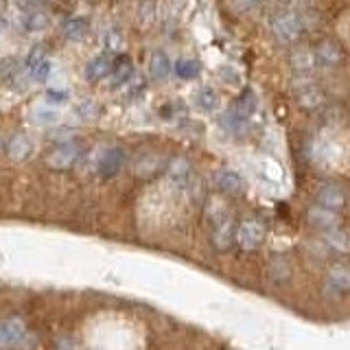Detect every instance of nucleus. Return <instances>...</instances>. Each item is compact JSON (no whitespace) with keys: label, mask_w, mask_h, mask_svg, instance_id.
Here are the masks:
<instances>
[{"label":"nucleus","mask_w":350,"mask_h":350,"mask_svg":"<svg viewBox=\"0 0 350 350\" xmlns=\"http://www.w3.org/2000/svg\"><path fill=\"white\" fill-rule=\"evenodd\" d=\"M33 337L20 317H5L0 320V346L3 348H29Z\"/></svg>","instance_id":"1"},{"label":"nucleus","mask_w":350,"mask_h":350,"mask_svg":"<svg viewBox=\"0 0 350 350\" xmlns=\"http://www.w3.org/2000/svg\"><path fill=\"white\" fill-rule=\"evenodd\" d=\"M81 153H83V147H81V142H77V140H66L62 142V145L55 147L51 153H49V167L51 169H57V171H66V169H72L77 162H79L81 158Z\"/></svg>","instance_id":"2"},{"label":"nucleus","mask_w":350,"mask_h":350,"mask_svg":"<svg viewBox=\"0 0 350 350\" xmlns=\"http://www.w3.org/2000/svg\"><path fill=\"white\" fill-rule=\"evenodd\" d=\"M265 239V224L258 219H245L237 226V245L243 252H254Z\"/></svg>","instance_id":"3"},{"label":"nucleus","mask_w":350,"mask_h":350,"mask_svg":"<svg viewBox=\"0 0 350 350\" xmlns=\"http://www.w3.org/2000/svg\"><path fill=\"white\" fill-rule=\"evenodd\" d=\"M324 293L331 295V298H339V295L350 293V265L339 262V265H333L326 271Z\"/></svg>","instance_id":"4"},{"label":"nucleus","mask_w":350,"mask_h":350,"mask_svg":"<svg viewBox=\"0 0 350 350\" xmlns=\"http://www.w3.org/2000/svg\"><path fill=\"white\" fill-rule=\"evenodd\" d=\"M167 178L178 186L180 191H191L195 186V171H193V164L186 160V158H173L167 164Z\"/></svg>","instance_id":"5"},{"label":"nucleus","mask_w":350,"mask_h":350,"mask_svg":"<svg viewBox=\"0 0 350 350\" xmlns=\"http://www.w3.org/2000/svg\"><path fill=\"white\" fill-rule=\"evenodd\" d=\"M125 160L127 156L120 147H107L96 160V173L105 180L114 178V175L125 167Z\"/></svg>","instance_id":"6"},{"label":"nucleus","mask_w":350,"mask_h":350,"mask_svg":"<svg viewBox=\"0 0 350 350\" xmlns=\"http://www.w3.org/2000/svg\"><path fill=\"white\" fill-rule=\"evenodd\" d=\"M317 204L331 211H342L348 202V191L339 182H326L317 189Z\"/></svg>","instance_id":"7"},{"label":"nucleus","mask_w":350,"mask_h":350,"mask_svg":"<svg viewBox=\"0 0 350 350\" xmlns=\"http://www.w3.org/2000/svg\"><path fill=\"white\" fill-rule=\"evenodd\" d=\"M271 31H273V36H276L280 42L289 44L293 40H298L300 31H302V22H300V18L295 16V14H280V16L273 18Z\"/></svg>","instance_id":"8"},{"label":"nucleus","mask_w":350,"mask_h":350,"mask_svg":"<svg viewBox=\"0 0 350 350\" xmlns=\"http://www.w3.org/2000/svg\"><path fill=\"white\" fill-rule=\"evenodd\" d=\"M265 278L273 287H282L291 278V262L284 254H271L265 265Z\"/></svg>","instance_id":"9"},{"label":"nucleus","mask_w":350,"mask_h":350,"mask_svg":"<svg viewBox=\"0 0 350 350\" xmlns=\"http://www.w3.org/2000/svg\"><path fill=\"white\" fill-rule=\"evenodd\" d=\"M213 182L219 191H221L224 195H230V197H237L245 191V182L243 178L232 171V169H219L215 175H213Z\"/></svg>","instance_id":"10"},{"label":"nucleus","mask_w":350,"mask_h":350,"mask_svg":"<svg viewBox=\"0 0 350 350\" xmlns=\"http://www.w3.org/2000/svg\"><path fill=\"white\" fill-rule=\"evenodd\" d=\"M211 241H213V247L219 252H226L232 247V243L237 241V226L232 224V219L211 228Z\"/></svg>","instance_id":"11"},{"label":"nucleus","mask_w":350,"mask_h":350,"mask_svg":"<svg viewBox=\"0 0 350 350\" xmlns=\"http://www.w3.org/2000/svg\"><path fill=\"white\" fill-rule=\"evenodd\" d=\"M306 217H309L311 226H315L317 230H331V228H337L339 226V215L337 211H331V208H324L320 204L311 206L309 211H306Z\"/></svg>","instance_id":"12"},{"label":"nucleus","mask_w":350,"mask_h":350,"mask_svg":"<svg viewBox=\"0 0 350 350\" xmlns=\"http://www.w3.org/2000/svg\"><path fill=\"white\" fill-rule=\"evenodd\" d=\"M295 92H298V103L300 107L304 109H315L322 105V92L320 88H317L309 77H302V81L295 88Z\"/></svg>","instance_id":"13"},{"label":"nucleus","mask_w":350,"mask_h":350,"mask_svg":"<svg viewBox=\"0 0 350 350\" xmlns=\"http://www.w3.org/2000/svg\"><path fill=\"white\" fill-rule=\"evenodd\" d=\"M313 55H315L317 68H333V66L342 64V59H344V53L339 49V44H335V42H322Z\"/></svg>","instance_id":"14"},{"label":"nucleus","mask_w":350,"mask_h":350,"mask_svg":"<svg viewBox=\"0 0 350 350\" xmlns=\"http://www.w3.org/2000/svg\"><path fill=\"white\" fill-rule=\"evenodd\" d=\"M112 66H114V57H112V53H101V55H96L94 59L88 62L85 66V79L88 81H98V79H103L105 75L112 72Z\"/></svg>","instance_id":"15"},{"label":"nucleus","mask_w":350,"mask_h":350,"mask_svg":"<svg viewBox=\"0 0 350 350\" xmlns=\"http://www.w3.org/2000/svg\"><path fill=\"white\" fill-rule=\"evenodd\" d=\"M247 120L245 116H241L234 107H230L228 112H224L221 116H219V125H221L224 131H228L230 136H243L247 131Z\"/></svg>","instance_id":"16"},{"label":"nucleus","mask_w":350,"mask_h":350,"mask_svg":"<svg viewBox=\"0 0 350 350\" xmlns=\"http://www.w3.org/2000/svg\"><path fill=\"white\" fill-rule=\"evenodd\" d=\"M131 77H134V64H131L127 55H120V57L114 59L112 72H109V85L120 88V85H125Z\"/></svg>","instance_id":"17"},{"label":"nucleus","mask_w":350,"mask_h":350,"mask_svg":"<svg viewBox=\"0 0 350 350\" xmlns=\"http://www.w3.org/2000/svg\"><path fill=\"white\" fill-rule=\"evenodd\" d=\"M291 68L298 72V77H309L315 68H317V62H315V55L309 49H298L291 53Z\"/></svg>","instance_id":"18"},{"label":"nucleus","mask_w":350,"mask_h":350,"mask_svg":"<svg viewBox=\"0 0 350 350\" xmlns=\"http://www.w3.org/2000/svg\"><path fill=\"white\" fill-rule=\"evenodd\" d=\"M149 72L153 79H167V77L173 72V64L169 59V55L167 53H162V51H156L151 55V62H149Z\"/></svg>","instance_id":"19"},{"label":"nucleus","mask_w":350,"mask_h":350,"mask_svg":"<svg viewBox=\"0 0 350 350\" xmlns=\"http://www.w3.org/2000/svg\"><path fill=\"white\" fill-rule=\"evenodd\" d=\"M88 31H90V22L83 16H75V18H68L62 25V33L68 40H83L88 36Z\"/></svg>","instance_id":"20"},{"label":"nucleus","mask_w":350,"mask_h":350,"mask_svg":"<svg viewBox=\"0 0 350 350\" xmlns=\"http://www.w3.org/2000/svg\"><path fill=\"white\" fill-rule=\"evenodd\" d=\"M324 239H326V243L331 245L333 250H337V252H348L350 250V234L346 232L344 228H339V226L326 230Z\"/></svg>","instance_id":"21"},{"label":"nucleus","mask_w":350,"mask_h":350,"mask_svg":"<svg viewBox=\"0 0 350 350\" xmlns=\"http://www.w3.org/2000/svg\"><path fill=\"white\" fill-rule=\"evenodd\" d=\"M29 151H31V140L25 134H18L7 142V153L14 160H25L29 156Z\"/></svg>","instance_id":"22"},{"label":"nucleus","mask_w":350,"mask_h":350,"mask_svg":"<svg viewBox=\"0 0 350 350\" xmlns=\"http://www.w3.org/2000/svg\"><path fill=\"white\" fill-rule=\"evenodd\" d=\"M195 103L200 109H204V112H213L219 105V96L211 85H202L200 90L195 92Z\"/></svg>","instance_id":"23"},{"label":"nucleus","mask_w":350,"mask_h":350,"mask_svg":"<svg viewBox=\"0 0 350 350\" xmlns=\"http://www.w3.org/2000/svg\"><path fill=\"white\" fill-rule=\"evenodd\" d=\"M173 72L180 77V79H195L197 75H200V64L195 59H189V57H180L173 66Z\"/></svg>","instance_id":"24"},{"label":"nucleus","mask_w":350,"mask_h":350,"mask_svg":"<svg viewBox=\"0 0 350 350\" xmlns=\"http://www.w3.org/2000/svg\"><path fill=\"white\" fill-rule=\"evenodd\" d=\"M234 109H237V112H239L241 116L250 118L252 114L256 112V94L252 92V90H243V94H241V96L237 98Z\"/></svg>","instance_id":"25"},{"label":"nucleus","mask_w":350,"mask_h":350,"mask_svg":"<svg viewBox=\"0 0 350 350\" xmlns=\"http://www.w3.org/2000/svg\"><path fill=\"white\" fill-rule=\"evenodd\" d=\"M20 20H22V27L27 31H40L46 27V18H44L40 11H27Z\"/></svg>","instance_id":"26"},{"label":"nucleus","mask_w":350,"mask_h":350,"mask_svg":"<svg viewBox=\"0 0 350 350\" xmlns=\"http://www.w3.org/2000/svg\"><path fill=\"white\" fill-rule=\"evenodd\" d=\"M18 72H20V66H18L16 57H5L3 62H0V79L14 81Z\"/></svg>","instance_id":"27"},{"label":"nucleus","mask_w":350,"mask_h":350,"mask_svg":"<svg viewBox=\"0 0 350 350\" xmlns=\"http://www.w3.org/2000/svg\"><path fill=\"white\" fill-rule=\"evenodd\" d=\"M44 59H49L46 57V49L42 46V44H36V46L31 49V53H29V57H27V70L31 72L36 66H40Z\"/></svg>","instance_id":"28"},{"label":"nucleus","mask_w":350,"mask_h":350,"mask_svg":"<svg viewBox=\"0 0 350 350\" xmlns=\"http://www.w3.org/2000/svg\"><path fill=\"white\" fill-rule=\"evenodd\" d=\"M51 68H53V64H51V59H44L40 66H36L31 72H29V77L36 83H42V81H46L49 79V75H51Z\"/></svg>","instance_id":"29"},{"label":"nucleus","mask_w":350,"mask_h":350,"mask_svg":"<svg viewBox=\"0 0 350 350\" xmlns=\"http://www.w3.org/2000/svg\"><path fill=\"white\" fill-rule=\"evenodd\" d=\"M36 118L40 120V123L49 125V123H55V120H57V112H53V109H38Z\"/></svg>","instance_id":"30"},{"label":"nucleus","mask_w":350,"mask_h":350,"mask_svg":"<svg viewBox=\"0 0 350 350\" xmlns=\"http://www.w3.org/2000/svg\"><path fill=\"white\" fill-rule=\"evenodd\" d=\"M77 112H79L83 118H92L96 112H94V103H90V101H85V103H81L79 107H77Z\"/></svg>","instance_id":"31"},{"label":"nucleus","mask_w":350,"mask_h":350,"mask_svg":"<svg viewBox=\"0 0 350 350\" xmlns=\"http://www.w3.org/2000/svg\"><path fill=\"white\" fill-rule=\"evenodd\" d=\"M46 98H49V101H53V103H62V101H66V98H68V94H66L64 90H49L46 92Z\"/></svg>","instance_id":"32"},{"label":"nucleus","mask_w":350,"mask_h":350,"mask_svg":"<svg viewBox=\"0 0 350 350\" xmlns=\"http://www.w3.org/2000/svg\"><path fill=\"white\" fill-rule=\"evenodd\" d=\"M221 77L228 83H237L239 81V75L234 72V68H221Z\"/></svg>","instance_id":"33"},{"label":"nucleus","mask_w":350,"mask_h":350,"mask_svg":"<svg viewBox=\"0 0 350 350\" xmlns=\"http://www.w3.org/2000/svg\"><path fill=\"white\" fill-rule=\"evenodd\" d=\"M262 0H245V7H254V5H260Z\"/></svg>","instance_id":"34"},{"label":"nucleus","mask_w":350,"mask_h":350,"mask_svg":"<svg viewBox=\"0 0 350 350\" xmlns=\"http://www.w3.org/2000/svg\"><path fill=\"white\" fill-rule=\"evenodd\" d=\"M298 3H300L302 7H311V5L315 3V0H298Z\"/></svg>","instance_id":"35"},{"label":"nucleus","mask_w":350,"mask_h":350,"mask_svg":"<svg viewBox=\"0 0 350 350\" xmlns=\"http://www.w3.org/2000/svg\"><path fill=\"white\" fill-rule=\"evenodd\" d=\"M5 27H7V22H5V18H0V36L5 33Z\"/></svg>","instance_id":"36"},{"label":"nucleus","mask_w":350,"mask_h":350,"mask_svg":"<svg viewBox=\"0 0 350 350\" xmlns=\"http://www.w3.org/2000/svg\"><path fill=\"white\" fill-rule=\"evenodd\" d=\"M27 3H29V5H44L46 0H27Z\"/></svg>","instance_id":"37"}]
</instances>
